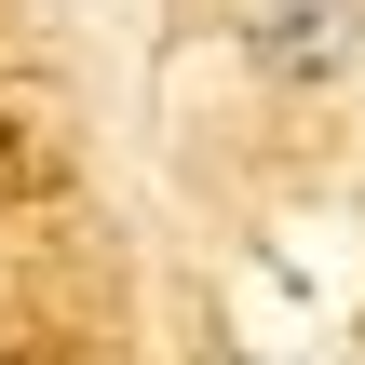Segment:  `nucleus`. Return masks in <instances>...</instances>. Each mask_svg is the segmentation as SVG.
I'll list each match as a JSON object with an SVG mask.
<instances>
[{
  "label": "nucleus",
  "instance_id": "obj_1",
  "mask_svg": "<svg viewBox=\"0 0 365 365\" xmlns=\"http://www.w3.org/2000/svg\"><path fill=\"white\" fill-rule=\"evenodd\" d=\"M257 54H271V68H339V54H352V14H339V0H271V14H257Z\"/></svg>",
  "mask_w": 365,
  "mask_h": 365
}]
</instances>
